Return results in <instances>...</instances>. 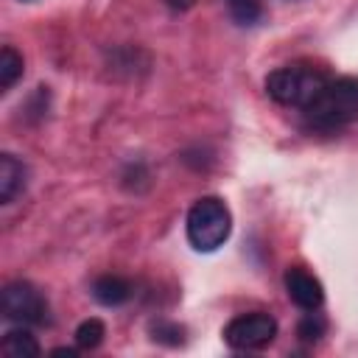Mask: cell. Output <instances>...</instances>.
Listing matches in <instances>:
<instances>
[{
    "label": "cell",
    "mask_w": 358,
    "mask_h": 358,
    "mask_svg": "<svg viewBox=\"0 0 358 358\" xmlns=\"http://www.w3.org/2000/svg\"><path fill=\"white\" fill-rule=\"evenodd\" d=\"M305 120L319 131H336L358 120V76L327 78L310 106L302 109Z\"/></svg>",
    "instance_id": "6da1fadb"
},
{
    "label": "cell",
    "mask_w": 358,
    "mask_h": 358,
    "mask_svg": "<svg viewBox=\"0 0 358 358\" xmlns=\"http://www.w3.org/2000/svg\"><path fill=\"white\" fill-rule=\"evenodd\" d=\"M327 84V76L310 64H285L266 76V92L280 106L305 109Z\"/></svg>",
    "instance_id": "7a4b0ae2"
},
{
    "label": "cell",
    "mask_w": 358,
    "mask_h": 358,
    "mask_svg": "<svg viewBox=\"0 0 358 358\" xmlns=\"http://www.w3.org/2000/svg\"><path fill=\"white\" fill-rule=\"evenodd\" d=\"M187 241L196 252H215L218 246L227 243L232 232V215L229 207L218 196H201L190 210H187Z\"/></svg>",
    "instance_id": "3957f363"
},
{
    "label": "cell",
    "mask_w": 358,
    "mask_h": 358,
    "mask_svg": "<svg viewBox=\"0 0 358 358\" xmlns=\"http://www.w3.org/2000/svg\"><path fill=\"white\" fill-rule=\"evenodd\" d=\"M0 313L8 322L28 324V327H42L50 324V308L45 294L28 282V280H14L0 291Z\"/></svg>",
    "instance_id": "277c9868"
},
{
    "label": "cell",
    "mask_w": 358,
    "mask_h": 358,
    "mask_svg": "<svg viewBox=\"0 0 358 358\" xmlns=\"http://www.w3.org/2000/svg\"><path fill=\"white\" fill-rule=\"evenodd\" d=\"M274 338H277V319L263 313V310L238 313L224 327V341L232 350H246V352L266 350Z\"/></svg>",
    "instance_id": "5b68a950"
},
{
    "label": "cell",
    "mask_w": 358,
    "mask_h": 358,
    "mask_svg": "<svg viewBox=\"0 0 358 358\" xmlns=\"http://www.w3.org/2000/svg\"><path fill=\"white\" fill-rule=\"evenodd\" d=\"M282 285H285V294L288 299L302 308V310H319L322 302H324V288L322 282L305 268V266H288L285 274H282Z\"/></svg>",
    "instance_id": "8992f818"
},
{
    "label": "cell",
    "mask_w": 358,
    "mask_h": 358,
    "mask_svg": "<svg viewBox=\"0 0 358 358\" xmlns=\"http://www.w3.org/2000/svg\"><path fill=\"white\" fill-rule=\"evenodd\" d=\"M28 185V168L14 154H0V201L11 204Z\"/></svg>",
    "instance_id": "52a82bcc"
},
{
    "label": "cell",
    "mask_w": 358,
    "mask_h": 358,
    "mask_svg": "<svg viewBox=\"0 0 358 358\" xmlns=\"http://www.w3.org/2000/svg\"><path fill=\"white\" fill-rule=\"evenodd\" d=\"M92 296H95V302H101L106 308H117L131 299V282L117 274H101L92 282Z\"/></svg>",
    "instance_id": "ba28073f"
},
{
    "label": "cell",
    "mask_w": 358,
    "mask_h": 358,
    "mask_svg": "<svg viewBox=\"0 0 358 358\" xmlns=\"http://www.w3.org/2000/svg\"><path fill=\"white\" fill-rule=\"evenodd\" d=\"M0 347L8 358H34L42 352V347H39L36 336L28 330V324H17L14 330H8L0 341Z\"/></svg>",
    "instance_id": "9c48e42d"
},
{
    "label": "cell",
    "mask_w": 358,
    "mask_h": 358,
    "mask_svg": "<svg viewBox=\"0 0 358 358\" xmlns=\"http://www.w3.org/2000/svg\"><path fill=\"white\" fill-rule=\"evenodd\" d=\"M22 70H25L22 56H20L11 45H6V48L0 50V90L8 92V90L22 78Z\"/></svg>",
    "instance_id": "30bf717a"
},
{
    "label": "cell",
    "mask_w": 358,
    "mask_h": 358,
    "mask_svg": "<svg viewBox=\"0 0 358 358\" xmlns=\"http://www.w3.org/2000/svg\"><path fill=\"white\" fill-rule=\"evenodd\" d=\"M103 336H106V327H103L101 319H84L76 327V344H78V350H95V347H101Z\"/></svg>",
    "instance_id": "8fae6325"
},
{
    "label": "cell",
    "mask_w": 358,
    "mask_h": 358,
    "mask_svg": "<svg viewBox=\"0 0 358 358\" xmlns=\"http://www.w3.org/2000/svg\"><path fill=\"white\" fill-rule=\"evenodd\" d=\"M324 333H327V322H324L316 310H308V313L299 319V324H296V336H299L305 344H316V341H322Z\"/></svg>",
    "instance_id": "7c38bea8"
},
{
    "label": "cell",
    "mask_w": 358,
    "mask_h": 358,
    "mask_svg": "<svg viewBox=\"0 0 358 358\" xmlns=\"http://www.w3.org/2000/svg\"><path fill=\"white\" fill-rule=\"evenodd\" d=\"M227 8L238 25H255L263 17L260 0H227Z\"/></svg>",
    "instance_id": "4fadbf2b"
},
{
    "label": "cell",
    "mask_w": 358,
    "mask_h": 358,
    "mask_svg": "<svg viewBox=\"0 0 358 358\" xmlns=\"http://www.w3.org/2000/svg\"><path fill=\"white\" fill-rule=\"evenodd\" d=\"M151 338L159 341V344H171V347H176V344L185 341V327L176 324V322H165V319H159V322L151 324Z\"/></svg>",
    "instance_id": "5bb4252c"
},
{
    "label": "cell",
    "mask_w": 358,
    "mask_h": 358,
    "mask_svg": "<svg viewBox=\"0 0 358 358\" xmlns=\"http://www.w3.org/2000/svg\"><path fill=\"white\" fill-rule=\"evenodd\" d=\"M173 11H187V8H193L196 6V0H165Z\"/></svg>",
    "instance_id": "9a60e30c"
},
{
    "label": "cell",
    "mask_w": 358,
    "mask_h": 358,
    "mask_svg": "<svg viewBox=\"0 0 358 358\" xmlns=\"http://www.w3.org/2000/svg\"><path fill=\"white\" fill-rule=\"evenodd\" d=\"M53 355H67V358H76V350H70V347H56V350H53Z\"/></svg>",
    "instance_id": "2e32d148"
}]
</instances>
